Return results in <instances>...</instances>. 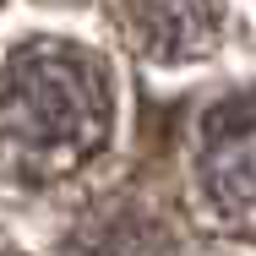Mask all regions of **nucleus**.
I'll list each match as a JSON object with an SVG mask.
<instances>
[{
    "mask_svg": "<svg viewBox=\"0 0 256 256\" xmlns=\"http://www.w3.org/2000/svg\"><path fill=\"white\" fill-rule=\"evenodd\" d=\"M109 76L71 44H22L0 66V153L66 169L88 158L109 131Z\"/></svg>",
    "mask_w": 256,
    "mask_h": 256,
    "instance_id": "f257e3e1",
    "label": "nucleus"
},
{
    "mask_svg": "<svg viewBox=\"0 0 256 256\" xmlns=\"http://www.w3.org/2000/svg\"><path fill=\"white\" fill-rule=\"evenodd\" d=\"M196 191L229 229H256V93L218 98L196 131Z\"/></svg>",
    "mask_w": 256,
    "mask_h": 256,
    "instance_id": "f03ea898",
    "label": "nucleus"
},
{
    "mask_svg": "<svg viewBox=\"0 0 256 256\" xmlns=\"http://www.w3.org/2000/svg\"><path fill=\"white\" fill-rule=\"evenodd\" d=\"M218 11H224V0H136L131 22H136V38L148 44V54L191 60L212 44Z\"/></svg>",
    "mask_w": 256,
    "mask_h": 256,
    "instance_id": "7ed1b4c3",
    "label": "nucleus"
},
{
    "mask_svg": "<svg viewBox=\"0 0 256 256\" xmlns=\"http://www.w3.org/2000/svg\"><path fill=\"white\" fill-rule=\"evenodd\" d=\"M153 251H158L153 224L136 218V212H114V218L93 224V229L76 240L71 256H153Z\"/></svg>",
    "mask_w": 256,
    "mask_h": 256,
    "instance_id": "20e7f679",
    "label": "nucleus"
}]
</instances>
